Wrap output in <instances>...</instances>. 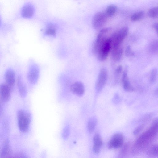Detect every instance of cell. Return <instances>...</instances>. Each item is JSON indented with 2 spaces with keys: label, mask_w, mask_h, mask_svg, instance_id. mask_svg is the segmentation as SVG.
<instances>
[{
  "label": "cell",
  "mask_w": 158,
  "mask_h": 158,
  "mask_svg": "<svg viewBox=\"0 0 158 158\" xmlns=\"http://www.w3.org/2000/svg\"><path fill=\"white\" fill-rule=\"evenodd\" d=\"M157 26L158 24L157 22H156L154 23L153 26V28L157 32Z\"/></svg>",
  "instance_id": "obj_32"
},
{
  "label": "cell",
  "mask_w": 158,
  "mask_h": 158,
  "mask_svg": "<svg viewBox=\"0 0 158 158\" xmlns=\"http://www.w3.org/2000/svg\"><path fill=\"white\" fill-rule=\"evenodd\" d=\"M129 144L126 143L124 145L122 148L119 155V158H123L125 156L128 151Z\"/></svg>",
  "instance_id": "obj_27"
},
{
  "label": "cell",
  "mask_w": 158,
  "mask_h": 158,
  "mask_svg": "<svg viewBox=\"0 0 158 158\" xmlns=\"http://www.w3.org/2000/svg\"><path fill=\"white\" fill-rule=\"evenodd\" d=\"M97 123V120L95 117L90 118L87 123L88 130L90 133H92L94 130Z\"/></svg>",
  "instance_id": "obj_19"
},
{
  "label": "cell",
  "mask_w": 158,
  "mask_h": 158,
  "mask_svg": "<svg viewBox=\"0 0 158 158\" xmlns=\"http://www.w3.org/2000/svg\"><path fill=\"white\" fill-rule=\"evenodd\" d=\"M107 15L105 13L98 12L94 15L92 20L93 27L95 29H98L102 26L107 20Z\"/></svg>",
  "instance_id": "obj_7"
},
{
  "label": "cell",
  "mask_w": 158,
  "mask_h": 158,
  "mask_svg": "<svg viewBox=\"0 0 158 158\" xmlns=\"http://www.w3.org/2000/svg\"><path fill=\"white\" fill-rule=\"evenodd\" d=\"M45 33L48 35H55L56 34V29L54 26L52 25L48 26L46 29Z\"/></svg>",
  "instance_id": "obj_26"
},
{
  "label": "cell",
  "mask_w": 158,
  "mask_h": 158,
  "mask_svg": "<svg viewBox=\"0 0 158 158\" xmlns=\"http://www.w3.org/2000/svg\"><path fill=\"white\" fill-rule=\"evenodd\" d=\"M93 150L96 153H99L102 145V141L100 135L96 134L93 139Z\"/></svg>",
  "instance_id": "obj_15"
},
{
  "label": "cell",
  "mask_w": 158,
  "mask_h": 158,
  "mask_svg": "<svg viewBox=\"0 0 158 158\" xmlns=\"http://www.w3.org/2000/svg\"><path fill=\"white\" fill-rule=\"evenodd\" d=\"M17 118L19 129L23 132H27L28 130L31 119L30 113L22 110H19L17 113Z\"/></svg>",
  "instance_id": "obj_2"
},
{
  "label": "cell",
  "mask_w": 158,
  "mask_h": 158,
  "mask_svg": "<svg viewBox=\"0 0 158 158\" xmlns=\"http://www.w3.org/2000/svg\"><path fill=\"white\" fill-rule=\"evenodd\" d=\"M148 154L152 156L157 157L158 156V146L154 145L149 149L147 152Z\"/></svg>",
  "instance_id": "obj_23"
},
{
  "label": "cell",
  "mask_w": 158,
  "mask_h": 158,
  "mask_svg": "<svg viewBox=\"0 0 158 158\" xmlns=\"http://www.w3.org/2000/svg\"><path fill=\"white\" fill-rule=\"evenodd\" d=\"M109 28H105L101 30L98 33L95 41L94 47L93 51L96 54L99 48L103 43L107 37V34L110 31Z\"/></svg>",
  "instance_id": "obj_6"
},
{
  "label": "cell",
  "mask_w": 158,
  "mask_h": 158,
  "mask_svg": "<svg viewBox=\"0 0 158 158\" xmlns=\"http://www.w3.org/2000/svg\"><path fill=\"white\" fill-rule=\"evenodd\" d=\"M125 54L128 57H131L133 56L134 54V52L132 50L130 46L128 45L127 46L125 51Z\"/></svg>",
  "instance_id": "obj_28"
},
{
  "label": "cell",
  "mask_w": 158,
  "mask_h": 158,
  "mask_svg": "<svg viewBox=\"0 0 158 158\" xmlns=\"http://www.w3.org/2000/svg\"><path fill=\"white\" fill-rule=\"evenodd\" d=\"M5 77L6 84L12 89L15 85V72L12 69H8L5 73Z\"/></svg>",
  "instance_id": "obj_10"
},
{
  "label": "cell",
  "mask_w": 158,
  "mask_h": 158,
  "mask_svg": "<svg viewBox=\"0 0 158 158\" xmlns=\"http://www.w3.org/2000/svg\"><path fill=\"white\" fill-rule=\"evenodd\" d=\"M1 17L0 16V26L1 25Z\"/></svg>",
  "instance_id": "obj_34"
},
{
  "label": "cell",
  "mask_w": 158,
  "mask_h": 158,
  "mask_svg": "<svg viewBox=\"0 0 158 158\" xmlns=\"http://www.w3.org/2000/svg\"><path fill=\"white\" fill-rule=\"evenodd\" d=\"M34 12L33 6L30 4L27 3L23 7L21 10V15L24 18H29L32 16Z\"/></svg>",
  "instance_id": "obj_14"
},
{
  "label": "cell",
  "mask_w": 158,
  "mask_h": 158,
  "mask_svg": "<svg viewBox=\"0 0 158 158\" xmlns=\"http://www.w3.org/2000/svg\"><path fill=\"white\" fill-rule=\"evenodd\" d=\"M111 48L110 37H108L101 45L96 54L98 60L100 61L105 60L107 58Z\"/></svg>",
  "instance_id": "obj_4"
},
{
  "label": "cell",
  "mask_w": 158,
  "mask_h": 158,
  "mask_svg": "<svg viewBox=\"0 0 158 158\" xmlns=\"http://www.w3.org/2000/svg\"><path fill=\"white\" fill-rule=\"evenodd\" d=\"M17 85L20 95L22 97H25L27 94V90L20 77L18 78Z\"/></svg>",
  "instance_id": "obj_18"
},
{
  "label": "cell",
  "mask_w": 158,
  "mask_h": 158,
  "mask_svg": "<svg viewBox=\"0 0 158 158\" xmlns=\"http://www.w3.org/2000/svg\"><path fill=\"white\" fill-rule=\"evenodd\" d=\"M157 75V69L155 68L152 69L150 72L149 76V81L151 83H154L156 81Z\"/></svg>",
  "instance_id": "obj_24"
},
{
  "label": "cell",
  "mask_w": 158,
  "mask_h": 158,
  "mask_svg": "<svg viewBox=\"0 0 158 158\" xmlns=\"http://www.w3.org/2000/svg\"><path fill=\"white\" fill-rule=\"evenodd\" d=\"M70 89L73 94L78 96H81L85 92L84 86L80 82H76L73 84L71 86Z\"/></svg>",
  "instance_id": "obj_13"
},
{
  "label": "cell",
  "mask_w": 158,
  "mask_h": 158,
  "mask_svg": "<svg viewBox=\"0 0 158 158\" xmlns=\"http://www.w3.org/2000/svg\"><path fill=\"white\" fill-rule=\"evenodd\" d=\"M39 75L38 68L35 66H32L30 69L27 74V78L32 84H35L37 81Z\"/></svg>",
  "instance_id": "obj_11"
},
{
  "label": "cell",
  "mask_w": 158,
  "mask_h": 158,
  "mask_svg": "<svg viewBox=\"0 0 158 158\" xmlns=\"http://www.w3.org/2000/svg\"><path fill=\"white\" fill-rule=\"evenodd\" d=\"M129 32V28L127 26L124 27L114 33L111 36L112 48L120 46Z\"/></svg>",
  "instance_id": "obj_3"
},
{
  "label": "cell",
  "mask_w": 158,
  "mask_h": 158,
  "mask_svg": "<svg viewBox=\"0 0 158 158\" xmlns=\"http://www.w3.org/2000/svg\"><path fill=\"white\" fill-rule=\"evenodd\" d=\"M122 81L123 87L125 91L131 92L134 90V89L131 85L128 78L127 70H124L123 72Z\"/></svg>",
  "instance_id": "obj_12"
},
{
  "label": "cell",
  "mask_w": 158,
  "mask_h": 158,
  "mask_svg": "<svg viewBox=\"0 0 158 158\" xmlns=\"http://www.w3.org/2000/svg\"><path fill=\"white\" fill-rule=\"evenodd\" d=\"M158 133L157 119L151 127L142 133L135 142L132 149V153L136 155L146 148L156 138Z\"/></svg>",
  "instance_id": "obj_1"
},
{
  "label": "cell",
  "mask_w": 158,
  "mask_h": 158,
  "mask_svg": "<svg viewBox=\"0 0 158 158\" xmlns=\"http://www.w3.org/2000/svg\"><path fill=\"white\" fill-rule=\"evenodd\" d=\"M11 148L8 142L5 143L0 152V158H12Z\"/></svg>",
  "instance_id": "obj_16"
},
{
  "label": "cell",
  "mask_w": 158,
  "mask_h": 158,
  "mask_svg": "<svg viewBox=\"0 0 158 158\" xmlns=\"http://www.w3.org/2000/svg\"><path fill=\"white\" fill-rule=\"evenodd\" d=\"M123 70L122 66L121 65H119L115 71V75L118 76L122 72Z\"/></svg>",
  "instance_id": "obj_31"
},
{
  "label": "cell",
  "mask_w": 158,
  "mask_h": 158,
  "mask_svg": "<svg viewBox=\"0 0 158 158\" xmlns=\"http://www.w3.org/2000/svg\"><path fill=\"white\" fill-rule=\"evenodd\" d=\"M111 56L112 59L115 62L119 61L123 55V50L120 46L111 48Z\"/></svg>",
  "instance_id": "obj_17"
},
{
  "label": "cell",
  "mask_w": 158,
  "mask_h": 158,
  "mask_svg": "<svg viewBox=\"0 0 158 158\" xmlns=\"http://www.w3.org/2000/svg\"><path fill=\"white\" fill-rule=\"evenodd\" d=\"M117 10V7L114 5H110L107 7L106 13L107 16H111L113 15Z\"/></svg>",
  "instance_id": "obj_21"
},
{
  "label": "cell",
  "mask_w": 158,
  "mask_h": 158,
  "mask_svg": "<svg viewBox=\"0 0 158 158\" xmlns=\"http://www.w3.org/2000/svg\"><path fill=\"white\" fill-rule=\"evenodd\" d=\"M3 112V108L0 101V116H1L2 115Z\"/></svg>",
  "instance_id": "obj_33"
},
{
  "label": "cell",
  "mask_w": 158,
  "mask_h": 158,
  "mask_svg": "<svg viewBox=\"0 0 158 158\" xmlns=\"http://www.w3.org/2000/svg\"><path fill=\"white\" fill-rule=\"evenodd\" d=\"M12 158H14V157H12Z\"/></svg>",
  "instance_id": "obj_35"
},
{
  "label": "cell",
  "mask_w": 158,
  "mask_h": 158,
  "mask_svg": "<svg viewBox=\"0 0 158 158\" xmlns=\"http://www.w3.org/2000/svg\"><path fill=\"white\" fill-rule=\"evenodd\" d=\"M144 12L143 11H140L133 14L131 16V20L133 21H136L141 19L143 17Z\"/></svg>",
  "instance_id": "obj_22"
},
{
  "label": "cell",
  "mask_w": 158,
  "mask_h": 158,
  "mask_svg": "<svg viewBox=\"0 0 158 158\" xmlns=\"http://www.w3.org/2000/svg\"><path fill=\"white\" fill-rule=\"evenodd\" d=\"M158 40H155L151 43L149 46V51L152 53L157 54L158 53Z\"/></svg>",
  "instance_id": "obj_20"
},
{
  "label": "cell",
  "mask_w": 158,
  "mask_h": 158,
  "mask_svg": "<svg viewBox=\"0 0 158 158\" xmlns=\"http://www.w3.org/2000/svg\"><path fill=\"white\" fill-rule=\"evenodd\" d=\"M148 15L151 18H157L158 17V7L157 6L150 8L148 12Z\"/></svg>",
  "instance_id": "obj_25"
},
{
  "label": "cell",
  "mask_w": 158,
  "mask_h": 158,
  "mask_svg": "<svg viewBox=\"0 0 158 158\" xmlns=\"http://www.w3.org/2000/svg\"><path fill=\"white\" fill-rule=\"evenodd\" d=\"M108 77V73L105 68H102L99 73L95 85V89L98 92H100L105 85Z\"/></svg>",
  "instance_id": "obj_5"
},
{
  "label": "cell",
  "mask_w": 158,
  "mask_h": 158,
  "mask_svg": "<svg viewBox=\"0 0 158 158\" xmlns=\"http://www.w3.org/2000/svg\"><path fill=\"white\" fill-rule=\"evenodd\" d=\"M124 140V136L122 134L116 133L113 135L109 141L108 147L110 149L119 148L122 145Z\"/></svg>",
  "instance_id": "obj_8"
},
{
  "label": "cell",
  "mask_w": 158,
  "mask_h": 158,
  "mask_svg": "<svg viewBox=\"0 0 158 158\" xmlns=\"http://www.w3.org/2000/svg\"><path fill=\"white\" fill-rule=\"evenodd\" d=\"M11 89L6 84L0 85V98L1 100L6 102L9 100Z\"/></svg>",
  "instance_id": "obj_9"
},
{
  "label": "cell",
  "mask_w": 158,
  "mask_h": 158,
  "mask_svg": "<svg viewBox=\"0 0 158 158\" xmlns=\"http://www.w3.org/2000/svg\"><path fill=\"white\" fill-rule=\"evenodd\" d=\"M69 132V128L68 127H67L64 129L63 133V136L64 139H66L68 137Z\"/></svg>",
  "instance_id": "obj_30"
},
{
  "label": "cell",
  "mask_w": 158,
  "mask_h": 158,
  "mask_svg": "<svg viewBox=\"0 0 158 158\" xmlns=\"http://www.w3.org/2000/svg\"><path fill=\"white\" fill-rule=\"evenodd\" d=\"M144 127V125L142 124L140 125L137 127L134 130L133 132V134L135 135L138 134L143 129Z\"/></svg>",
  "instance_id": "obj_29"
}]
</instances>
